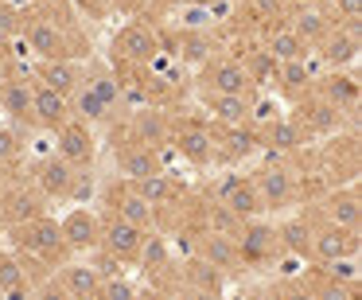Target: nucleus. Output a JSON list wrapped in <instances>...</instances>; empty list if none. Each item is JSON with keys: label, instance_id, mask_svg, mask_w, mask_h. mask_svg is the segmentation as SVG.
Listing matches in <instances>:
<instances>
[{"label": "nucleus", "instance_id": "7", "mask_svg": "<svg viewBox=\"0 0 362 300\" xmlns=\"http://www.w3.org/2000/svg\"><path fill=\"white\" fill-rule=\"evenodd\" d=\"M253 188H257V199L261 207H269V211H281V207H288L292 199H296V175L288 172V168H261L257 180H253Z\"/></svg>", "mask_w": 362, "mask_h": 300}, {"label": "nucleus", "instance_id": "54", "mask_svg": "<svg viewBox=\"0 0 362 300\" xmlns=\"http://www.w3.org/2000/svg\"><path fill=\"white\" fill-rule=\"evenodd\" d=\"M226 4H245V0H226Z\"/></svg>", "mask_w": 362, "mask_h": 300}, {"label": "nucleus", "instance_id": "40", "mask_svg": "<svg viewBox=\"0 0 362 300\" xmlns=\"http://www.w3.org/2000/svg\"><path fill=\"white\" fill-rule=\"evenodd\" d=\"M238 226H242V219H234V214H230L226 207H218V203L211 207V214H206V230H211V234H226V238H234V234H238Z\"/></svg>", "mask_w": 362, "mask_h": 300}, {"label": "nucleus", "instance_id": "27", "mask_svg": "<svg viewBox=\"0 0 362 300\" xmlns=\"http://www.w3.org/2000/svg\"><path fill=\"white\" fill-rule=\"evenodd\" d=\"M0 300H32V284L12 253H0Z\"/></svg>", "mask_w": 362, "mask_h": 300}, {"label": "nucleus", "instance_id": "52", "mask_svg": "<svg viewBox=\"0 0 362 300\" xmlns=\"http://www.w3.org/2000/svg\"><path fill=\"white\" fill-rule=\"evenodd\" d=\"M180 4H195V8H206V12H211L214 0H180Z\"/></svg>", "mask_w": 362, "mask_h": 300}, {"label": "nucleus", "instance_id": "17", "mask_svg": "<svg viewBox=\"0 0 362 300\" xmlns=\"http://www.w3.org/2000/svg\"><path fill=\"white\" fill-rule=\"evenodd\" d=\"M323 219H327V226H339V230H358L362 222V207H358V195L354 191H335V195H327L320 203Z\"/></svg>", "mask_w": 362, "mask_h": 300}, {"label": "nucleus", "instance_id": "1", "mask_svg": "<svg viewBox=\"0 0 362 300\" xmlns=\"http://www.w3.org/2000/svg\"><path fill=\"white\" fill-rule=\"evenodd\" d=\"M234 246H238V258L245 265H269L281 253V234L269 222H245V226H238Z\"/></svg>", "mask_w": 362, "mask_h": 300}, {"label": "nucleus", "instance_id": "24", "mask_svg": "<svg viewBox=\"0 0 362 300\" xmlns=\"http://www.w3.org/2000/svg\"><path fill=\"white\" fill-rule=\"evenodd\" d=\"M0 110L16 125H32V82H20V79L0 82Z\"/></svg>", "mask_w": 362, "mask_h": 300}, {"label": "nucleus", "instance_id": "9", "mask_svg": "<svg viewBox=\"0 0 362 300\" xmlns=\"http://www.w3.org/2000/svg\"><path fill=\"white\" fill-rule=\"evenodd\" d=\"M218 207H226L234 219H253V214L261 211L253 180H245V175H226V180L218 183Z\"/></svg>", "mask_w": 362, "mask_h": 300}, {"label": "nucleus", "instance_id": "35", "mask_svg": "<svg viewBox=\"0 0 362 300\" xmlns=\"http://www.w3.org/2000/svg\"><path fill=\"white\" fill-rule=\"evenodd\" d=\"M4 219L12 222V226H24V222L40 219V199L28 195V191H16V195L4 199Z\"/></svg>", "mask_w": 362, "mask_h": 300}, {"label": "nucleus", "instance_id": "18", "mask_svg": "<svg viewBox=\"0 0 362 300\" xmlns=\"http://www.w3.org/2000/svg\"><path fill=\"white\" fill-rule=\"evenodd\" d=\"M59 289L71 300H98V289H102V277L94 273V265H63L59 269Z\"/></svg>", "mask_w": 362, "mask_h": 300}, {"label": "nucleus", "instance_id": "36", "mask_svg": "<svg viewBox=\"0 0 362 300\" xmlns=\"http://www.w3.org/2000/svg\"><path fill=\"white\" fill-rule=\"evenodd\" d=\"M136 261H141V273L156 277L160 269H168V242L156 238V234H148L144 246H141V253H136Z\"/></svg>", "mask_w": 362, "mask_h": 300}, {"label": "nucleus", "instance_id": "53", "mask_svg": "<svg viewBox=\"0 0 362 300\" xmlns=\"http://www.w3.org/2000/svg\"><path fill=\"white\" fill-rule=\"evenodd\" d=\"M300 4H327V0H300Z\"/></svg>", "mask_w": 362, "mask_h": 300}, {"label": "nucleus", "instance_id": "15", "mask_svg": "<svg viewBox=\"0 0 362 300\" xmlns=\"http://www.w3.org/2000/svg\"><path fill=\"white\" fill-rule=\"evenodd\" d=\"M335 24H339V20L331 16V12L323 8V4H300V8L292 12V20H288V32H296L300 40H304L308 47H312V43H320Z\"/></svg>", "mask_w": 362, "mask_h": 300}, {"label": "nucleus", "instance_id": "42", "mask_svg": "<svg viewBox=\"0 0 362 300\" xmlns=\"http://www.w3.org/2000/svg\"><path fill=\"white\" fill-rule=\"evenodd\" d=\"M180 28H183V32H187V35H195V32H206V28H211L214 24V20H211V12H206V8H195V4H180Z\"/></svg>", "mask_w": 362, "mask_h": 300}, {"label": "nucleus", "instance_id": "43", "mask_svg": "<svg viewBox=\"0 0 362 300\" xmlns=\"http://www.w3.org/2000/svg\"><path fill=\"white\" fill-rule=\"evenodd\" d=\"M308 82H312V74H308L304 59H300V63H281V86L288 90V94H296V90H304Z\"/></svg>", "mask_w": 362, "mask_h": 300}, {"label": "nucleus", "instance_id": "13", "mask_svg": "<svg viewBox=\"0 0 362 300\" xmlns=\"http://www.w3.org/2000/svg\"><path fill=\"white\" fill-rule=\"evenodd\" d=\"M59 230H63L66 250H94L98 238H102V222H98V214L86 211V207H74V211L59 222Z\"/></svg>", "mask_w": 362, "mask_h": 300}, {"label": "nucleus", "instance_id": "49", "mask_svg": "<svg viewBox=\"0 0 362 300\" xmlns=\"http://www.w3.org/2000/svg\"><path fill=\"white\" fill-rule=\"evenodd\" d=\"M168 300H218V296H211V292H199V289H187V284H183V289L175 292V296H168Z\"/></svg>", "mask_w": 362, "mask_h": 300}, {"label": "nucleus", "instance_id": "2", "mask_svg": "<svg viewBox=\"0 0 362 300\" xmlns=\"http://www.w3.org/2000/svg\"><path fill=\"white\" fill-rule=\"evenodd\" d=\"M55 156L59 160H66V164L74 168V172H86L90 164H94V156H98V144H94V129L90 125H82V121H66V125H59L55 129Z\"/></svg>", "mask_w": 362, "mask_h": 300}, {"label": "nucleus", "instance_id": "14", "mask_svg": "<svg viewBox=\"0 0 362 300\" xmlns=\"http://www.w3.org/2000/svg\"><path fill=\"white\" fill-rule=\"evenodd\" d=\"M82 79H86V74H82V67L74 63V59H47V63L35 67V82L55 90V94H63V98H71Z\"/></svg>", "mask_w": 362, "mask_h": 300}, {"label": "nucleus", "instance_id": "50", "mask_svg": "<svg viewBox=\"0 0 362 300\" xmlns=\"http://www.w3.org/2000/svg\"><path fill=\"white\" fill-rule=\"evenodd\" d=\"M136 300H168L164 292H156V289H141L136 292Z\"/></svg>", "mask_w": 362, "mask_h": 300}, {"label": "nucleus", "instance_id": "28", "mask_svg": "<svg viewBox=\"0 0 362 300\" xmlns=\"http://www.w3.org/2000/svg\"><path fill=\"white\" fill-rule=\"evenodd\" d=\"M269 59H273L276 67L281 63H300V59H308V43L300 40L296 32H288V28H276L273 35H269Z\"/></svg>", "mask_w": 362, "mask_h": 300}, {"label": "nucleus", "instance_id": "39", "mask_svg": "<svg viewBox=\"0 0 362 300\" xmlns=\"http://www.w3.org/2000/svg\"><path fill=\"white\" fill-rule=\"evenodd\" d=\"M327 281H335V284H346V289H354L358 284V261L354 258H339V261H327Z\"/></svg>", "mask_w": 362, "mask_h": 300}, {"label": "nucleus", "instance_id": "22", "mask_svg": "<svg viewBox=\"0 0 362 300\" xmlns=\"http://www.w3.org/2000/svg\"><path fill=\"white\" fill-rule=\"evenodd\" d=\"M175 152L191 164H211L214 160V137L206 133L203 125H183L175 133Z\"/></svg>", "mask_w": 362, "mask_h": 300}, {"label": "nucleus", "instance_id": "38", "mask_svg": "<svg viewBox=\"0 0 362 300\" xmlns=\"http://www.w3.org/2000/svg\"><path fill=\"white\" fill-rule=\"evenodd\" d=\"M226 141H230V156L238 160V156H245V152L257 149L261 133H257L253 125H230V137H226Z\"/></svg>", "mask_w": 362, "mask_h": 300}, {"label": "nucleus", "instance_id": "8", "mask_svg": "<svg viewBox=\"0 0 362 300\" xmlns=\"http://www.w3.org/2000/svg\"><path fill=\"white\" fill-rule=\"evenodd\" d=\"M24 40H28V47L40 55V63H47V59H71V43L59 32L55 20H28Z\"/></svg>", "mask_w": 362, "mask_h": 300}, {"label": "nucleus", "instance_id": "29", "mask_svg": "<svg viewBox=\"0 0 362 300\" xmlns=\"http://www.w3.org/2000/svg\"><path fill=\"white\" fill-rule=\"evenodd\" d=\"M82 82H86L90 90H94L98 102H102L110 113H113V110H121V79H117L113 71H105V67H94V71H90Z\"/></svg>", "mask_w": 362, "mask_h": 300}, {"label": "nucleus", "instance_id": "10", "mask_svg": "<svg viewBox=\"0 0 362 300\" xmlns=\"http://www.w3.org/2000/svg\"><path fill=\"white\" fill-rule=\"evenodd\" d=\"M320 59L327 67H351L358 59V24H335L320 40Z\"/></svg>", "mask_w": 362, "mask_h": 300}, {"label": "nucleus", "instance_id": "45", "mask_svg": "<svg viewBox=\"0 0 362 300\" xmlns=\"http://www.w3.org/2000/svg\"><path fill=\"white\" fill-rule=\"evenodd\" d=\"M312 300H362V296L354 289H346V284H335V281L323 277V281L312 289Z\"/></svg>", "mask_w": 362, "mask_h": 300}, {"label": "nucleus", "instance_id": "33", "mask_svg": "<svg viewBox=\"0 0 362 300\" xmlns=\"http://www.w3.org/2000/svg\"><path fill=\"white\" fill-rule=\"evenodd\" d=\"M304 113H308V125H312L315 133H335V129L343 125V110H335L327 98H312V102L304 105Z\"/></svg>", "mask_w": 362, "mask_h": 300}, {"label": "nucleus", "instance_id": "47", "mask_svg": "<svg viewBox=\"0 0 362 300\" xmlns=\"http://www.w3.org/2000/svg\"><path fill=\"white\" fill-rule=\"evenodd\" d=\"M16 152H20L16 133H8V129H0V160H12Z\"/></svg>", "mask_w": 362, "mask_h": 300}, {"label": "nucleus", "instance_id": "19", "mask_svg": "<svg viewBox=\"0 0 362 300\" xmlns=\"http://www.w3.org/2000/svg\"><path fill=\"white\" fill-rule=\"evenodd\" d=\"M113 214H117V219H125L129 226L144 230V234H152V226H156V211H152V207L144 203L133 188H121L117 195H113Z\"/></svg>", "mask_w": 362, "mask_h": 300}, {"label": "nucleus", "instance_id": "16", "mask_svg": "<svg viewBox=\"0 0 362 300\" xmlns=\"http://www.w3.org/2000/svg\"><path fill=\"white\" fill-rule=\"evenodd\" d=\"M250 82H253L250 71L242 63H234V59H218V63L206 67V86H211V94H245Z\"/></svg>", "mask_w": 362, "mask_h": 300}, {"label": "nucleus", "instance_id": "55", "mask_svg": "<svg viewBox=\"0 0 362 300\" xmlns=\"http://www.w3.org/2000/svg\"><path fill=\"white\" fill-rule=\"evenodd\" d=\"M117 4H129V0H117Z\"/></svg>", "mask_w": 362, "mask_h": 300}, {"label": "nucleus", "instance_id": "51", "mask_svg": "<svg viewBox=\"0 0 362 300\" xmlns=\"http://www.w3.org/2000/svg\"><path fill=\"white\" fill-rule=\"evenodd\" d=\"M4 51H8V28L0 24V55H4Z\"/></svg>", "mask_w": 362, "mask_h": 300}, {"label": "nucleus", "instance_id": "25", "mask_svg": "<svg viewBox=\"0 0 362 300\" xmlns=\"http://www.w3.org/2000/svg\"><path fill=\"white\" fill-rule=\"evenodd\" d=\"M183 284H187V289H199V292H211V296H222L226 273H218L211 261H203V258L195 253V258L183 265Z\"/></svg>", "mask_w": 362, "mask_h": 300}, {"label": "nucleus", "instance_id": "23", "mask_svg": "<svg viewBox=\"0 0 362 300\" xmlns=\"http://www.w3.org/2000/svg\"><path fill=\"white\" fill-rule=\"evenodd\" d=\"M117 168H121V175H125L129 183L144 180V175L164 172V168H160L156 149H141V144H125V149L117 152Z\"/></svg>", "mask_w": 362, "mask_h": 300}, {"label": "nucleus", "instance_id": "12", "mask_svg": "<svg viewBox=\"0 0 362 300\" xmlns=\"http://www.w3.org/2000/svg\"><path fill=\"white\" fill-rule=\"evenodd\" d=\"M74 175L78 172H74L66 160H59V156H40L35 160V188H40L47 199H66L71 195Z\"/></svg>", "mask_w": 362, "mask_h": 300}, {"label": "nucleus", "instance_id": "21", "mask_svg": "<svg viewBox=\"0 0 362 300\" xmlns=\"http://www.w3.org/2000/svg\"><path fill=\"white\" fill-rule=\"evenodd\" d=\"M129 129H133V144H141V149H156L160 141H168V117L160 110H133V121H129Z\"/></svg>", "mask_w": 362, "mask_h": 300}, {"label": "nucleus", "instance_id": "34", "mask_svg": "<svg viewBox=\"0 0 362 300\" xmlns=\"http://www.w3.org/2000/svg\"><path fill=\"white\" fill-rule=\"evenodd\" d=\"M320 98H327L335 110H351V105L358 102V82H354L351 74H331Z\"/></svg>", "mask_w": 362, "mask_h": 300}, {"label": "nucleus", "instance_id": "3", "mask_svg": "<svg viewBox=\"0 0 362 300\" xmlns=\"http://www.w3.org/2000/svg\"><path fill=\"white\" fill-rule=\"evenodd\" d=\"M20 238H24V246L35 253L40 261H51V265H59V261L66 258V242H63V230H59L55 219H32L20 226Z\"/></svg>", "mask_w": 362, "mask_h": 300}, {"label": "nucleus", "instance_id": "4", "mask_svg": "<svg viewBox=\"0 0 362 300\" xmlns=\"http://www.w3.org/2000/svg\"><path fill=\"white\" fill-rule=\"evenodd\" d=\"M358 253V230H339V226H320L312 230V250L308 258L327 265V261H339V258H354Z\"/></svg>", "mask_w": 362, "mask_h": 300}, {"label": "nucleus", "instance_id": "26", "mask_svg": "<svg viewBox=\"0 0 362 300\" xmlns=\"http://www.w3.org/2000/svg\"><path fill=\"white\" fill-rule=\"evenodd\" d=\"M71 117L82 121V125H105L113 113L105 110L102 102H98V94L86 86V82H78V90L71 94Z\"/></svg>", "mask_w": 362, "mask_h": 300}, {"label": "nucleus", "instance_id": "30", "mask_svg": "<svg viewBox=\"0 0 362 300\" xmlns=\"http://www.w3.org/2000/svg\"><path fill=\"white\" fill-rule=\"evenodd\" d=\"M206 102H211L214 117L226 121V125H245V121H250V110H253L245 94H211Z\"/></svg>", "mask_w": 362, "mask_h": 300}, {"label": "nucleus", "instance_id": "32", "mask_svg": "<svg viewBox=\"0 0 362 300\" xmlns=\"http://www.w3.org/2000/svg\"><path fill=\"white\" fill-rule=\"evenodd\" d=\"M261 141H265L269 149H276V152H296L300 149V129H296V121L276 117V121H269V125H265Z\"/></svg>", "mask_w": 362, "mask_h": 300}, {"label": "nucleus", "instance_id": "41", "mask_svg": "<svg viewBox=\"0 0 362 300\" xmlns=\"http://www.w3.org/2000/svg\"><path fill=\"white\" fill-rule=\"evenodd\" d=\"M211 51H214L211 35H203V32L183 35V59H187V63H206V59H211Z\"/></svg>", "mask_w": 362, "mask_h": 300}, {"label": "nucleus", "instance_id": "31", "mask_svg": "<svg viewBox=\"0 0 362 300\" xmlns=\"http://www.w3.org/2000/svg\"><path fill=\"white\" fill-rule=\"evenodd\" d=\"M129 188L136 191V195L144 199V203L156 211L160 203H172L175 199V183H172V175H164V172H156V175H144V180H136V183H129Z\"/></svg>", "mask_w": 362, "mask_h": 300}, {"label": "nucleus", "instance_id": "48", "mask_svg": "<svg viewBox=\"0 0 362 300\" xmlns=\"http://www.w3.org/2000/svg\"><path fill=\"white\" fill-rule=\"evenodd\" d=\"M276 300H312V292H308V289H300V284H284V289H281V296H276Z\"/></svg>", "mask_w": 362, "mask_h": 300}, {"label": "nucleus", "instance_id": "20", "mask_svg": "<svg viewBox=\"0 0 362 300\" xmlns=\"http://www.w3.org/2000/svg\"><path fill=\"white\" fill-rule=\"evenodd\" d=\"M199 258L211 261V265L218 269V273H230V269L242 265L234 238H226V234H211V230H203V234H199Z\"/></svg>", "mask_w": 362, "mask_h": 300}, {"label": "nucleus", "instance_id": "6", "mask_svg": "<svg viewBox=\"0 0 362 300\" xmlns=\"http://www.w3.org/2000/svg\"><path fill=\"white\" fill-rule=\"evenodd\" d=\"M113 51H117L121 59H129V63L144 67L160 55V40L148 24H125L117 32V40H113Z\"/></svg>", "mask_w": 362, "mask_h": 300}, {"label": "nucleus", "instance_id": "11", "mask_svg": "<svg viewBox=\"0 0 362 300\" xmlns=\"http://www.w3.org/2000/svg\"><path fill=\"white\" fill-rule=\"evenodd\" d=\"M66 121H71V98H63V94H55V90L35 82L32 86V125L59 129V125H66Z\"/></svg>", "mask_w": 362, "mask_h": 300}, {"label": "nucleus", "instance_id": "56", "mask_svg": "<svg viewBox=\"0 0 362 300\" xmlns=\"http://www.w3.org/2000/svg\"><path fill=\"white\" fill-rule=\"evenodd\" d=\"M257 300H265V296H257Z\"/></svg>", "mask_w": 362, "mask_h": 300}, {"label": "nucleus", "instance_id": "46", "mask_svg": "<svg viewBox=\"0 0 362 300\" xmlns=\"http://www.w3.org/2000/svg\"><path fill=\"white\" fill-rule=\"evenodd\" d=\"M32 300H71V296L59 289V281H47V284H40V289L32 292Z\"/></svg>", "mask_w": 362, "mask_h": 300}, {"label": "nucleus", "instance_id": "5", "mask_svg": "<svg viewBox=\"0 0 362 300\" xmlns=\"http://www.w3.org/2000/svg\"><path fill=\"white\" fill-rule=\"evenodd\" d=\"M144 238H148L144 230H136V226H129L125 219L110 214V219L102 222V238H98V242L105 246V253H110V258H117V261H136Z\"/></svg>", "mask_w": 362, "mask_h": 300}, {"label": "nucleus", "instance_id": "37", "mask_svg": "<svg viewBox=\"0 0 362 300\" xmlns=\"http://www.w3.org/2000/svg\"><path fill=\"white\" fill-rule=\"evenodd\" d=\"M281 234V250L296 253V258H308V250H312V226H308L304 219L288 222L284 230H276Z\"/></svg>", "mask_w": 362, "mask_h": 300}, {"label": "nucleus", "instance_id": "44", "mask_svg": "<svg viewBox=\"0 0 362 300\" xmlns=\"http://www.w3.org/2000/svg\"><path fill=\"white\" fill-rule=\"evenodd\" d=\"M98 300H136V289L125 277H110V281H102V289H98Z\"/></svg>", "mask_w": 362, "mask_h": 300}]
</instances>
